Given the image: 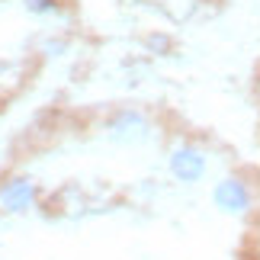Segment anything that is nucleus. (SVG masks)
<instances>
[{"label":"nucleus","instance_id":"obj_1","mask_svg":"<svg viewBox=\"0 0 260 260\" xmlns=\"http://www.w3.org/2000/svg\"><path fill=\"white\" fill-rule=\"evenodd\" d=\"M218 203H222L225 209H232V212H238V209H244V203H247V196H244V189L238 186V183H225L222 189H218Z\"/></svg>","mask_w":260,"mask_h":260},{"label":"nucleus","instance_id":"obj_2","mask_svg":"<svg viewBox=\"0 0 260 260\" xmlns=\"http://www.w3.org/2000/svg\"><path fill=\"white\" fill-rule=\"evenodd\" d=\"M174 164H177L180 177H196L199 171H203V164H199V157H196V154H180Z\"/></svg>","mask_w":260,"mask_h":260}]
</instances>
